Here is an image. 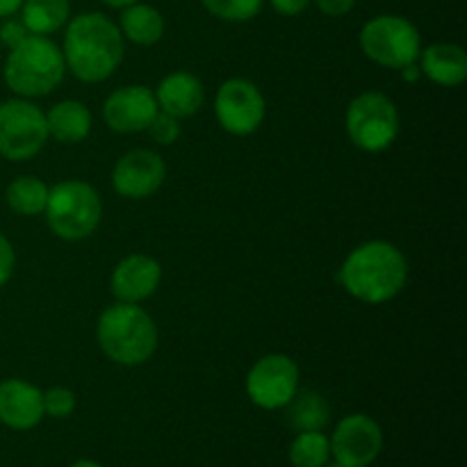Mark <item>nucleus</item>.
Masks as SVG:
<instances>
[{
    "instance_id": "2",
    "label": "nucleus",
    "mask_w": 467,
    "mask_h": 467,
    "mask_svg": "<svg viewBox=\"0 0 467 467\" xmlns=\"http://www.w3.org/2000/svg\"><path fill=\"white\" fill-rule=\"evenodd\" d=\"M349 296L368 306H381L401 295L409 283V260L388 240H369L349 251L337 272Z\"/></svg>"
},
{
    "instance_id": "9",
    "label": "nucleus",
    "mask_w": 467,
    "mask_h": 467,
    "mask_svg": "<svg viewBox=\"0 0 467 467\" xmlns=\"http://www.w3.org/2000/svg\"><path fill=\"white\" fill-rule=\"evenodd\" d=\"M214 117L228 135H254L267 117V100L255 82L231 78L219 85L214 96Z\"/></svg>"
},
{
    "instance_id": "7",
    "label": "nucleus",
    "mask_w": 467,
    "mask_h": 467,
    "mask_svg": "<svg viewBox=\"0 0 467 467\" xmlns=\"http://www.w3.org/2000/svg\"><path fill=\"white\" fill-rule=\"evenodd\" d=\"M360 48L383 68H404L415 64L422 50V36L413 21L395 14L369 18L358 35Z\"/></svg>"
},
{
    "instance_id": "8",
    "label": "nucleus",
    "mask_w": 467,
    "mask_h": 467,
    "mask_svg": "<svg viewBox=\"0 0 467 467\" xmlns=\"http://www.w3.org/2000/svg\"><path fill=\"white\" fill-rule=\"evenodd\" d=\"M48 141L46 112L30 99L0 103V158L26 162L36 158Z\"/></svg>"
},
{
    "instance_id": "31",
    "label": "nucleus",
    "mask_w": 467,
    "mask_h": 467,
    "mask_svg": "<svg viewBox=\"0 0 467 467\" xmlns=\"http://www.w3.org/2000/svg\"><path fill=\"white\" fill-rule=\"evenodd\" d=\"M23 0H0V18H9L21 12Z\"/></svg>"
},
{
    "instance_id": "33",
    "label": "nucleus",
    "mask_w": 467,
    "mask_h": 467,
    "mask_svg": "<svg viewBox=\"0 0 467 467\" xmlns=\"http://www.w3.org/2000/svg\"><path fill=\"white\" fill-rule=\"evenodd\" d=\"M103 3L108 5V7L123 9V7H128V5H132V3H140V0H103Z\"/></svg>"
},
{
    "instance_id": "35",
    "label": "nucleus",
    "mask_w": 467,
    "mask_h": 467,
    "mask_svg": "<svg viewBox=\"0 0 467 467\" xmlns=\"http://www.w3.org/2000/svg\"><path fill=\"white\" fill-rule=\"evenodd\" d=\"M324 467H345V465H340V463H336V465H324Z\"/></svg>"
},
{
    "instance_id": "10",
    "label": "nucleus",
    "mask_w": 467,
    "mask_h": 467,
    "mask_svg": "<svg viewBox=\"0 0 467 467\" xmlns=\"http://www.w3.org/2000/svg\"><path fill=\"white\" fill-rule=\"evenodd\" d=\"M299 365L285 354H267L246 374V397L263 410L285 409L299 392Z\"/></svg>"
},
{
    "instance_id": "3",
    "label": "nucleus",
    "mask_w": 467,
    "mask_h": 467,
    "mask_svg": "<svg viewBox=\"0 0 467 467\" xmlns=\"http://www.w3.org/2000/svg\"><path fill=\"white\" fill-rule=\"evenodd\" d=\"M96 342L112 363L140 368L158 351V327L140 304L117 301L100 313Z\"/></svg>"
},
{
    "instance_id": "29",
    "label": "nucleus",
    "mask_w": 467,
    "mask_h": 467,
    "mask_svg": "<svg viewBox=\"0 0 467 467\" xmlns=\"http://www.w3.org/2000/svg\"><path fill=\"white\" fill-rule=\"evenodd\" d=\"M313 3L317 5V9L322 14H327V16L331 18H337L349 14L351 9H354L356 0H313Z\"/></svg>"
},
{
    "instance_id": "30",
    "label": "nucleus",
    "mask_w": 467,
    "mask_h": 467,
    "mask_svg": "<svg viewBox=\"0 0 467 467\" xmlns=\"http://www.w3.org/2000/svg\"><path fill=\"white\" fill-rule=\"evenodd\" d=\"M274 9H276L281 16H299L308 9L310 0H269Z\"/></svg>"
},
{
    "instance_id": "24",
    "label": "nucleus",
    "mask_w": 467,
    "mask_h": 467,
    "mask_svg": "<svg viewBox=\"0 0 467 467\" xmlns=\"http://www.w3.org/2000/svg\"><path fill=\"white\" fill-rule=\"evenodd\" d=\"M201 3L219 21L244 23L258 16L265 0H201Z\"/></svg>"
},
{
    "instance_id": "23",
    "label": "nucleus",
    "mask_w": 467,
    "mask_h": 467,
    "mask_svg": "<svg viewBox=\"0 0 467 467\" xmlns=\"http://www.w3.org/2000/svg\"><path fill=\"white\" fill-rule=\"evenodd\" d=\"M331 459V441L324 431H301L290 445V463L295 467H324Z\"/></svg>"
},
{
    "instance_id": "26",
    "label": "nucleus",
    "mask_w": 467,
    "mask_h": 467,
    "mask_svg": "<svg viewBox=\"0 0 467 467\" xmlns=\"http://www.w3.org/2000/svg\"><path fill=\"white\" fill-rule=\"evenodd\" d=\"M146 132H149L150 140H153L155 144L171 146L176 144L178 137H181V119L171 117V114L160 109V112L153 117V121L149 123Z\"/></svg>"
},
{
    "instance_id": "19",
    "label": "nucleus",
    "mask_w": 467,
    "mask_h": 467,
    "mask_svg": "<svg viewBox=\"0 0 467 467\" xmlns=\"http://www.w3.org/2000/svg\"><path fill=\"white\" fill-rule=\"evenodd\" d=\"M119 30H121L123 39L132 41V44L155 46L164 36L167 23L153 5H146L140 0V3H132L121 9Z\"/></svg>"
},
{
    "instance_id": "21",
    "label": "nucleus",
    "mask_w": 467,
    "mask_h": 467,
    "mask_svg": "<svg viewBox=\"0 0 467 467\" xmlns=\"http://www.w3.org/2000/svg\"><path fill=\"white\" fill-rule=\"evenodd\" d=\"M68 18H71L68 0H23L21 21L26 23L30 35H53L67 26Z\"/></svg>"
},
{
    "instance_id": "15",
    "label": "nucleus",
    "mask_w": 467,
    "mask_h": 467,
    "mask_svg": "<svg viewBox=\"0 0 467 467\" xmlns=\"http://www.w3.org/2000/svg\"><path fill=\"white\" fill-rule=\"evenodd\" d=\"M44 418V392L39 388L23 379L0 383V424L14 431H30Z\"/></svg>"
},
{
    "instance_id": "18",
    "label": "nucleus",
    "mask_w": 467,
    "mask_h": 467,
    "mask_svg": "<svg viewBox=\"0 0 467 467\" xmlns=\"http://www.w3.org/2000/svg\"><path fill=\"white\" fill-rule=\"evenodd\" d=\"M46 126H48V137H53L59 144H80L89 137L94 117L85 103L67 99L55 103L46 112Z\"/></svg>"
},
{
    "instance_id": "4",
    "label": "nucleus",
    "mask_w": 467,
    "mask_h": 467,
    "mask_svg": "<svg viewBox=\"0 0 467 467\" xmlns=\"http://www.w3.org/2000/svg\"><path fill=\"white\" fill-rule=\"evenodd\" d=\"M3 76L18 99H41L62 85L67 62L62 48L53 39L30 35L16 48L9 50Z\"/></svg>"
},
{
    "instance_id": "28",
    "label": "nucleus",
    "mask_w": 467,
    "mask_h": 467,
    "mask_svg": "<svg viewBox=\"0 0 467 467\" xmlns=\"http://www.w3.org/2000/svg\"><path fill=\"white\" fill-rule=\"evenodd\" d=\"M14 267H16V251L12 242L0 233V287L14 276Z\"/></svg>"
},
{
    "instance_id": "34",
    "label": "nucleus",
    "mask_w": 467,
    "mask_h": 467,
    "mask_svg": "<svg viewBox=\"0 0 467 467\" xmlns=\"http://www.w3.org/2000/svg\"><path fill=\"white\" fill-rule=\"evenodd\" d=\"M68 467H103V465H99L96 461H89V459H80V461H76V463H71Z\"/></svg>"
},
{
    "instance_id": "22",
    "label": "nucleus",
    "mask_w": 467,
    "mask_h": 467,
    "mask_svg": "<svg viewBox=\"0 0 467 467\" xmlns=\"http://www.w3.org/2000/svg\"><path fill=\"white\" fill-rule=\"evenodd\" d=\"M50 187L36 176H18L5 190V201L9 210L18 217H36L44 214L46 203H48Z\"/></svg>"
},
{
    "instance_id": "27",
    "label": "nucleus",
    "mask_w": 467,
    "mask_h": 467,
    "mask_svg": "<svg viewBox=\"0 0 467 467\" xmlns=\"http://www.w3.org/2000/svg\"><path fill=\"white\" fill-rule=\"evenodd\" d=\"M27 36H30V30L26 27V23L21 21V18H5V23L0 26V44L7 46L9 50L16 48L21 41H26Z\"/></svg>"
},
{
    "instance_id": "32",
    "label": "nucleus",
    "mask_w": 467,
    "mask_h": 467,
    "mask_svg": "<svg viewBox=\"0 0 467 467\" xmlns=\"http://www.w3.org/2000/svg\"><path fill=\"white\" fill-rule=\"evenodd\" d=\"M400 71H401V78H404L406 82H418L420 78H422V71H420V64L418 62L409 64V67L400 68Z\"/></svg>"
},
{
    "instance_id": "14",
    "label": "nucleus",
    "mask_w": 467,
    "mask_h": 467,
    "mask_svg": "<svg viewBox=\"0 0 467 467\" xmlns=\"http://www.w3.org/2000/svg\"><path fill=\"white\" fill-rule=\"evenodd\" d=\"M162 281V265L149 254H130L119 260L109 276L114 299L123 304H141L158 292Z\"/></svg>"
},
{
    "instance_id": "13",
    "label": "nucleus",
    "mask_w": 467,
    "mask_h": 467,
    "mask_svg": "<svg viewBox=\"0 0 467 467\" xmlns=\"http://www.w3.org/2000/svg\"><path fill=\"white\" fill-rule=\"evenodd\" d=\"M160 112L155 91L146 85H126L114 89L103 103V119L109 130L119 135L146 132L149 123Z\"/></svg>"
},
{
    "instance_id": "12",
    "label": "nucleus",
    "mask_w": 467,
    "mask_h": 467,
    "mask_svg": "<svg viewBox=\"0 0 467 467\" xmlns=\"http://www.w3.org/2000/svg\"><path fill=\"white\" fill-rule=\"evenodd\" d=\"M167 181V164L158 150L132 149L117 160L112 169V187L130 201L150 199Z\"/></svg>"
},
{
    "instance_id": "5",
    "label": "nucleus",
    "mask_w": 467,
    "mask_h": 467,
    "mask_svg": "<svg viewBox=\"0 0 467 467\" xmlns=\"http://www.w3.org/2000/svg\"><path fill=\"white\" fill-rule=\"evenodd\" d=\"M44 217L55 237L80 242L94 235L103 217L99 192L85 181H64L50 187Z\"/></svg>"
},
{
    "instance_id": "20",
    "label": "nucleus",
    "mask_w": 467,
    "mask_h": 467,
    "mask_svg": "<svg viewBox=\"0 0 467 467\" xmlns=\"http://www.w3.org/2000/svg\"><path fill=\"white\" fill-rule=\"evenodd\" d=\"M287 409V422L296 433L301 431H324L331 422V406L327 397L317 390L296 392Z\"/></svg>"
},
{
    "instance_id": "11",
    "label": "nucleus",
    "mask_w": 467,
    "mask_h": 467,
    "mask_svg": "<svg viewBox=\"0 0 467 467\" xmlns=\"http://www.w3.org/2000/svg\"><path fill=\"white\" fill-rule=\"evenodd\" d=\"M331 441V456L345 467H368L383 450V431L374 418L351 413L337 422Z\"/></svg>"
},
{
    "instance_id": "1",
    "label": "nucleus",
    "mask_w": 467,
    "mask_h": 467,
    "mask_svg": "<svg viewBox=\"0 0 467 467\" xmlns=\"http://www.w3.org/2000/svg\"><path fill=\"white\" fill-rule=\"evenodd\" d=\"M67 68L87 85L109 80L121 67L126 39L112 18L100 12L68 18L62 46Z\"/></svg>"
},
{
    "instance_id": "16",
    "label": "nucleus",
    "mask_w": 467,
    "mask_h": 467,
    "mask_svg": "<svg viewBox=\"0 0 467 467\" xmlns=\"http://www.w3.org/2000/svg\"><path fill=\"white\" fill-rule=\"evenodd\" d=\"M155 91V100L162 112L176 119L194 117L205 103V87L194 73L173 71L160 80Z\"/></svg>"
},
{
    "instance_id": "6",
    "label": "nucleus",
    "mask_w": 467,
    "mask_h": 467,
    "mask_svg": "<svg viewBox=\"0 0 467 467\" xmlns=\"http://www.w3.org/2000/svg\"><path fill=\"white\" fill-rule=\"evenodd\" d=\"M345 126L356 149L365 153H383L400 135V112L390 96L381 91H363L351 99Z\"/></svg>"
},
{
    "instance_id": "25",
    "label": "nucleus",
    "mask_w": 467,
    "mask_h": 467,
    "mask_svg": "<svg viewBox=\"0 0 467 467\" xmlns=\"http://www.w3.org/2000/svg\"><path fill=\"white\" fill-rule=\"evenodd\" d=\"M76 406H78V400H76V392H73L71 388L55 386L44 392V413L48 415V418H55V420L71 418Z\"/></svg>"
},
{
    "instance_id": "17",
    "label": "nucleus",
    "mask_w": 467,
    "mask_h": 467,
    "mask_svg": "<svg viewBox=\"0 0 467 467\" xmlns=\"http://www.w3.org/2000/svg\"><path fill=\"white\" fill-rule=\"evenodd\" d=\"M420 71L441 87H459L467 78V53L459 44H431L420 50Z\"/></svg>"
}]
</instances>
